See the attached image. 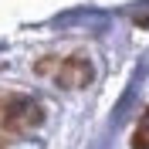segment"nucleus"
<instances>
[{
    "instance_id": "f257e3e1",
    "label": "nucleus",
    "mask_w": 149,
    "mask_h": 149,
    "mask_svg": "<svg viewBox=\"0 0 149 149\" xmlns=\"http://www.w3.org/2000/svg\"><path fill=\"white\" fill-rule=\"evenodd\" d=\"M34 71L51 78L54 85L68 88V92H78L95 78V65L88 54H68V58H41L34 61Z\"/></svg>"
},
{
    "instance_id": "f03ea898",
    "label": "nucleus",
    "mask_w": 149,
    "mask_h": 149,
    "mask_svg": "<svg viewBox=\"0 0 149 149\" xmlns=\"http://www.w3.org/2000/svg\"><path fill=\"white\" fill-rule=\"evenodd\" d=\"M129 142H132V149H149V109L142 112V119H139V125H136Z\"/></svg>"
}]
</instances>
